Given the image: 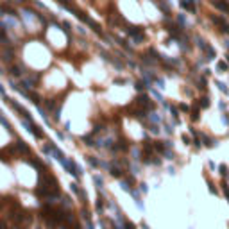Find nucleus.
Instances as JSON below:
<instances>
[{
    "label": "nucleus",
    "instance_id": "obj_1",
    "mask_svg": "<svg viewBox=\"0 0 229 229\" xmlns=\"http://www.w3.org/2000/svg\"><path fill=\"white\" fill-rule=\"evenodd\" d=\"M29 129H31V132L34 134V136L38 138V140H41L45 134H43V131H41V127H38V125H34V124H29Z\"/></svg>",
    "mask_w": 229,
    "mask_h": 229
},
{
    "label": "nucleus",
    "instance_id": "obj_2",
    "mask_svg": "<svg viewBox=\"0 0 229 229\" xmlns=\"http://www.w3.org/2000/svg\"><path fill=\"white\" fill-rule=\"evenodd\" d=\"M16 147H18L20 154H29V152H31V150H29V145H27L25 141H22V140H18V141H16Z\"/></svg>",
    "mask_w": 229,
    "mask_h": 229
},
{
    "label": "nucleus",
    "instance_id": "obj_3",
    "mask_svg": "<svg viewBox=\"0 0 229 229\" xmlns=\"http://www.w3.org/2000/svg\"><path fill=\"white\" fill-rule=\"evenodd\" d=\"M29 163H31L32 166H34V168H38L39 172H45V165H43L39 159H29Z\"/></svg>",
    "mask_w": 229,
    "mask_h": 229
},
{
    "label": "nucleus",
    "instance_id": "obj_4",
    "mask_svg": "<svg viewBox=\"0 0 229 229\" xmlns=\"http://www.w3.org/2000/svg\"><path fill=\"white\" fill-rule=\"evenodd\" d=\"M227 68H229V65H227L226 61H218V63H217V72H218V73L227 72Z\"/></svg>",
    "mask_w": 229,
    "mask_h": 229
},
{
    "label": "nucleus",
    "instance_id": "obj_5",
    "mask_svg": "<svg viewBox=\"0 0 229 229\" xmlns=\"http://www.w3.org/2000/svg\"><path fill=\"white\" fill-rule=\"evenodd\" d=\"M127 149H129V145L125 141H118V145H114V150H127Z\"/></svg>",
    "mask_w": 229,
    "mask_h": 229
},
{
    "label": "nucleus",
    "instance_id": "obj_6",
    "mask_svg": "<svg viewBox=\"0 0 229 229\" xmlns=\"http://www.w3.org/2000/svg\"><path fill=\"white\" fill-rule=\"evenodd\" d=\"M200 136H202V143H204L206 147H213V145H215L213 141H211V138H208L206 134H200Z\"/></svg>",
    "mask_w": 229,
    "mask_h": 229
},
{
    "label": "nucleus",
    "instance_id": "obj_7",
    "mask_svg": "<svg viewBox=\"0 0 229 229\" xmlns=\"http://www.w3.org/2000/svg\"><path fill=\"white\" fill-rule=\"evenodd\" d=\"M217 86H218V90H220L222 93H224V95H227V93H229V90H227V86H226L224 83H220V81H217Z\"/></svg>",
    "mask_w": 229,
    "mask_h": 229
},
{
    "label": "nucleus",
    "instance_id": "obj_8",
    "mask_svg": "<svg viewBox=\"0 0 229 229\" xmlns=\"http://www.w3.org/2000/svg\"><path fill=\"white\" fill-rule=\"evenodd\" d=\"M218 174H220V176H227V174H229V172H227V166H226V165H220V166H218Z\"/></svg>",
    "mask_w": 229,
    "mask_h": 229
},
{
    "label": "nucleus",
    "instance_id": "obj_9",
    "mask_svg": "<svg viewBox=\"0 0 229 229\" xmlns=\"http://www.w3.org/2000/svg\"><path fill=\"white\" fill-rule=\"evenodd\" d=\"M111 174H113L114 177H122V176H124V172L120 170V168H113V170H111Z\"/></svg>",
    "mask_w": 229,
    "mask_h": 229
},
{
    "label": "nucleus",
    "instance_id": "obj_10",
    "mask_svg": "<svg viewBox=\"0 0 229 229\" xmlns=\"http://www.w3.org/2000/svg\"><path fill=\"white\" fill-rule=\"evenodd\" d=\"M199 106H200V107H208V106H210V99H206V97H204V99H200Z\"/></svg>",
    "mask_w": 229,
    "mask_h": 229
},
{
    "label": "nucleus",
    "instance_id": "obj_11",
    "mask_svg": "<svg viewBox=\"0 0 229 229\" xmlns=\"http://www.w3.org/2000/svg\"><path fill=\"white\" fill-rule=\"evenodd\" d=\"M222 190H224V195L229 199V186H227V184H222Z\"/></svg>",
    "mask_w": 229,
    "mask_h": 229
},
{
    "label": "nucleus",
    "instance_id": "obj_12",
    "mask_svg": "<svg viewBox=\"0 0 229 229\" xmlns=\"http://www.w3.org/2000/svg\"><path fill=\"white\" fill-rule=\"evenodd\" d=\"M88 163H90L91 166H97V165H99V161H97V159H93V158H88Z\"/></svg>",
    "mask_w": 229,
    "mask_h": 229
},
{
    "label": "nucleus",
    "instance_id": "obj_13",
    "mask_svg": "<svg viewBox=\"0 0 229 229\" xmlns=\"http://www.w3.org/2000/svg\"><path fill=\"white\" fill-rule=\"evenodd\" d=\"M145 163H150L149 156H145ZM152 163H154V165H159V159H152Z\"/></svg>",
    "mask_w": 229,
    "mask_h": 229
},
{
    "label": "nucleus",
    "instance_id": "obj_14",
    "mask_svg": "<svg viewBox=\"0 0 229 229\" xmlns=\"http://www.w3.org/2000/svg\"><path fill=\"white\" fill-rule=\"evenodd\" d=\"M150 118H152V122H156V124L159 122V116H158V113H152V114H150Z\"/></svg>",
    "mask_w": 229,
    "mask_h": 229
},
{
    "label": "nucleus",
    "instance_id": "obj_15",
    "mask_svg": "<svg viewBox=\"0 0 229 229\" xmlns=\"http://www.w3.org/2000/svg\"><path fill=\"white\" fill-rule=\"evenodd\" d=\"M102 206H104V204H102V200L99 199V200H97V206H95V208H97V211H102Z\"/></svg>",
    "mask_w": 229,
    "mask_h": 229
},
{
    "label": "nucleus",
    "instance_id": "obj_16",
    "mask_svg": "<svg viewBox=\"0 0 229 229\" xmlns=\"http://www.w3.org/2000/svg\"><path fill=\"white\" fill-rule=\"evenodd\" d=\"M208 186H210V192H211L213 195H217V193H218V192H217V188H215V186H213L211 183H210V184H208Z\"/></svg>",
    "mask_w": 229,
    "mask_h": 229
},
{
    "label": "nucleus",
    "instance_id": "obj_17",
    "mask_svg": "<svg viewBox=\"0 0 229 229\" xmlns=\"http://www.w3.org/2000/svg\"><path fill=\"white\" fill-rule=\"evenodd\" d=\"M163 154H165V156H166V159H172V158H174V154H172L170 150H165Z\"/></svg>",
    "mask_w": 229,
    "mask_h": 229
},
{
    "label": "nucleus",
    "instance_id": "obj_18",
    "mask_svg": "<svg viewBox=\"0 0 229 229\" xmlns=\"http://www.w3.org/2000/svg\"><path fill=\"white\" fill-rule=\"evenodd\" d=\"M150 132H154V134H158V132H159V129H158V125H152V127H150Z\"/></svg>",
    "mask_w": 229,
    "mask_h": 229
},
{
    "label": "nucleus",
    "instance_id": "obj_19",
    "mask_svg": "<svg viewBox=\"0 0 229 229\" xmlns=\"http://www.w3.org/2000/svg\"><path fill=\"white\" fill-rule=\"evenodd\" d=\"M125 229H134V224L132 222H125Z\"/></svg>",
    "mask_w": 229,
    "mask_h": 229
},
{
    "label": "nucleus",
    "instance_id": "obj_20",
    "mask_svg": "<svg viewBox=\"0 0 229 229\" xmlns=\"http://www.w3.org/2000/svg\"><path fill=\"white\" fill-rule=\"evenodd\" d=\"M193 145H195V149H200V145H202V143H200L199 140H193Z\"/></svg>",
    "mask_w": 229,
    "mask_h": 229
},
{
    "label": "nucleus",
    "instance_id": "obj_21",
    "mask_svg": "<svg viewBox=\"0 0 229 229\" xmlns=\"http://www.w3.org/2000/svg\"><path fill=\"white\" fill-rule=\"evenodd\" d=\"M179 109H181V111H188V109H190V107H188L186 104H181V106H179Z\"/></svg>",
    "mask_w": 229,
    "mask_h": 229
},
{
    "label": "nucleus",
    "instance_id": "obj_22",
    "mask_svg": "<svg viewBox=\"0 0 229 229\" xmlns=\"http://www.w3.org/2000/svg\"><path fill=\"white\" fill-rule=\"evenodd\" d=\"M93 181H95V183H97V184H102V179H100L99 176H95V177H93Z\"/></svg>",
    "mask_w": 229,
    "mask_h": 229
},
{
    "label": "nucleus",
    "instance_id": "obj_23",
    "mask_svg": "<svg viewBox=\"0 0 229 229\" xmlns=\"http://www.w3.org/2000/svg\"><path fill=\"white\" fill-rule=\"evenodd\" d=\"M0 229H5V226H4V224H2V226H0Z\"/></svg>",
    "mask_w": 229,
    "mask_h": 229
}]
</instances>
